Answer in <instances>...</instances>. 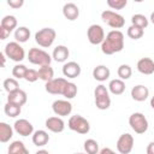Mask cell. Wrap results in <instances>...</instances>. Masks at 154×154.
Wrapping results in <instances>:
<instances>
[{
  "label": "cell",
  "mask_w": 154,
  "mask_h": 154,
  "mask_svg": "<svg viewBox=\"0 0 154 154\" xmlns=\"http://www.w3.org/2000/svg\"><path fill=\"white\" fill-rule=\"evenodd\" d=\"M124 48V34L120 30H111L101 43V52L106 55L122 52Z\"/></svg>",
  "instance_id": "6da1fadb"
},
{
  "label": "cell",
  "mask_w": 154,
  "mask_h": 154,
  "mask_svg": "<svg viewBox=\"0 0 154 154\" xmlns=\"http://www.w3.org/2000/svg\"><path fill=\"white\" fill-rule=\"evenodd\" d=\"M57 37V32L52 28H42L35 32V42L43 48H48L53 45Z\"/></svg>",
  "instance_id": "7a4b0ae2"
},
{
  "label": "cell",
  "mask_w": 154,
  "mask_h": 154,
  "mask_svg": "<svg viewBox=\"0 0 154 154\" xmlns=\"http://www.w3.org/2000/svg\"><path fill=\"white\" fill-rule=\"evenodd\" d=\"M28 60H29V63H31L34 65H38L41 67L45 65H51L52 57L43 49L32 47L28 52Z\"/></svg>",
  "instance_id": "3957f363"
},
{
  "label": "cell",
  "mask_w": 154,
  "mask_h": 154,
  "mask_svg": "<svg viewBox=\"0 0 154 154\" xmlns=\"http://www.w3.org/2000/svg\"><path fill=\"white\" fill-rule=\"evenodd\" d=\"M94 96H95V106L99 109L105 111V109L109 108L111 97L108 94V88H106V85L99 84L94 90Z\"/></svg>",
  "instance_id": "277c9868"
},
{
  "label": "cell",
  "mask_w": 154,
  "mask_h": 154,
  "mask_svg": "<svg viewBox=\"0 0 154 154\" xmlns=\"http://www.w3.org/2000/svg\"><path fill=\"white\" fill-rule=\"evenodd\" d=\"M67 126L70 130L77 132V134H81V135H84V134H88L90 131V124L89 122L79 116V114H75V116H71L69 122H67Z\"/></svg>",
  "instance_id": "5b68a950"
},
{
  "label": "cell",
  "mask_w": 154,
  "mask_h": 154,
  "mask_svg": "<svg viewBox=\"0 0 154 154\" xmlns=\"http://www.w3.org/2000/svg\"><path fill=\"white\" fill-rule=\"evenodd\" d=\"M4 53L8 59H11L16 63H20L25 58V51L17 41L8 42L4 48Z\"/></svg>",
  "instance_id": "8992f818"
},
{
  "label": "cell",
  "mask_w": 154,
  "mask_h": 154,
  "mask_svg": "<svg viewBox=\"0 0 154 154\" xmlns=\"http://www.w3.org/2000/svg\"><path fill=\"white\" fill-rule=\"evenodd\" d=\"M101 19L107 24L109 25L111 28H113L114 30H118L120 28H123L125 25V19L122 14L114 12V11H111V10H105L102 11L101 13Z\"/></svg>",
  "instance_id": "52a82bcc"
},
{
  "label": "cell",
  "mask_w": 154,
  "mask_h": 154,
  "mask_svg": "<svg viewBox=\"0 0 154 154\" xmlns=\"http://www.w3.org/2000/svg\"><path fill=\"white\" fill-rule=\"evenodd\" d=\"M129 125L136 134H144L148 130V120L141 112H135L129 117Z\"/></svg>",
  "instance_id": "ba28073f"
},
{
  "label": "cell",
  "mask_w": 154,
  "mask_h": 154,
  "mask_svg": "<svg viewBox=\"0 0 154 154\" xmlns=\"http://www.w3.org/2000/svg\"><path fill=\"white\" fill-rule=\"evenodd\" d=\"M67 83H69V81L66 78H63V77L53 78L52 81L46 83L45 89L47 93H49L52 95H64V91H65Z\"/></svg>",
  "instance_id": "9c48e42d"
},
{
  "label": "cell",
  "mask_w": 154,
  "mask_h": 154,
  "mask_svg": "<svg viewBox=\"0 0 154 154\" xmlns=\"http://www.w3.org/2000/svg\"><path fill=\"white\" fill-rule=\"evenodd\" d=\"M87 37L91 45H101L106 37L103 28L99 24H91L87 30Z\"/></svg>",
  "instance_id": "30bf717a"
},
{
  "label": "cell",
  "mask_w": 154,
  "mask_h": 154,
  "mask_svg": "<svg viewBox=\"0 0 154 154\" xmlns=\"http://www.w3.org/2000/svg\"><path fill=\"white\" fill-rule=\"evenodd\" d=\"M134 148V137L132 135L125 132L119 136L117 141V150L120 154H130Z\"/></svg>",
  "instance_id": "8fae6325"
},
{
  "label": "cell",
  "mask_w": 154,
  "mask_h": 154,
  "mask_svg": "<svg viewBox=\"0 0 154 154\" xmlns=\"http://www.w3.org/2000/svg\"><path fill=\"white\" fill-rule=\"evenodd\" d=\"M52 109L58 117H66L72 112V103L69 100H55L52 103Z\"/></svg>",
  "instance_id": "7c38bea8"
},
{
  "label": "cell",
  "mask_w": 154,
  "mask_h": 154,
  "mask_svg": "<svg viewBox=\"0 0 154 154\" xmlns=\"http://www.w3.org/2000/svg\"><path fill=\"white\" fill-rule=\"evenodd\" d=\"M13 129L18 135H20L23 137H26V136L32 135L35 132L34 125L26 119H17L13 124Z\"/></svg>",
  "instance_id": "4fadbf2b"
},
{
  "label": "cell",
  "mask_w": 154,
  "mask_h": 154,
  "mask_svg": "<svg viewBox=\"0 0 154 154\" xmlns=\"http://www.w3.org/2000/svg\"><path fill=\"white\" fill-rule=\"evenodd\" d=\"M45 125L49 131H52L54 134L63 132L65 129V123L61 119V117H49L46 119Z\"/></svg>",
  "instance_id": "5bb4252c"
},
{
  "label": "cell",
  "mask_w": 154,
  "mask_h": 154,
  "mask_svg": "<svg viewBox=\"0 0 154 154\" xmlns=\"http://www.w3.org/2000/svg\"><path fill=\"white\" fill-rule=\"evenodd\" d=\"M63 75L67 78H77L81 75V66L76 61H67L63 65Z\"/></svg>",
  "instance_id": "9a60e30c"
},
{
  "label": "cell",
  "mask_w": 154,
  "mask_h": 154,
  "mask_svg": "<svg viewBox=\"0 0 154 154\" xmlns=\"http://www.w3.org/2000/svg\"><path fill=\"white\" fill-rule=\"evenodd\" d=\"M149 96V89L143 84H137L131 89V97L137 102L146 101Z\"/></svg>",
  "instance_id": "2e32d148"
},
{
  "label": "cell",
  "mask_w": 154,
  "mask_h": 154,
  "mask_svg": "<svg viewBox=\"0 0 154 154\" xmlns=\"http://www.w3.org/2000/svg\"><path fill=\"white\" fill-rule=\"evenodd\" d=\"M137 71L142 75H153L154 73V61L150 58H141L137 61Z\"/></svg>",
  "instance_id": "e0dca14e"
},
{
  "label": "cell",
  "mask_w": 154,
  "mask_h": 154,
  "mask_svg": "<svg viewBox=\"0 0 154 154\" xmlns=\"http://www.w3.org/2000/svg\"><path fill=\"white\" fill-rule=\"evenodd\" d=\"M26 100H28L26 93H25L24 90H22V89H18V90H16V91H12V93H10V94L7 95V102L14 103V105L20 106V107H22L23 105H25Z\"/></svg>",
  "instance_id": "ac0fdd59"
},
{
  "label": "cell",
  "mask_w": 154,
  "mask_h": 154,
  "mask_svg": "<svg viewBox=\"0 0 154 154\" xmlns=\"http://www.w3.org/2000/svg\"><path fill=\"white\" fill-rule=\"evenodd\" d=\"M63 14L67 20H76L79 17V8L73 2H66L63 6Z\"/></svg>",
  "instance_id": "d6986e66"
},
{
  "label": "cell",
  "mask_w": 154,
  "mask_h": 154,
  "mask_svg": "<svg viewBox=\"0 0 154 154\" xmlns=\"http://www.w3.org/2000/svg\"><path fill=\"white\" fill-rule=\"evenodd\" d=\"M69 55H70L69 48L66 46H64V45H59L53 49L52 59H54L57 63H65L67 60Z\"/></svg>",
  "instance_id": "ffe728a7"
},
{
  "label": "cell",
  "mask_w": 154,
  "mask_h": 154,
  "mask_svg": "<svg viewBox=\"0 0 154 154\" xmlns=\"http://www.w3.org/2000/svg\"><path fill=\"white\" fill-rule=\"evenodd\" d=\"M109 75H111V71L106 65H97L93 70V77L99 82H105L106 79L109 78Z\"/></svg>",
  "instance_id": "44dd1931"
},
{
  "label": "cell",
  "mask_w": 154,
  "mask_h": 154,
  "mask_svg": "<svg viewBox=\"0 0 154 154\" xmlns=\"http://www.w3.org/2000/svg\"><path fill=\"white\" fill-rule=\"evenodd\" d=\"M32 143L36 146V147H43L48 143L49 141V135L47 131L45 130H36L34 134H32Z\"/></svg>",
  "instance_id": "7402d4cb"
},
{
  "label": "cell",
  "mask_w": 154,
  "mask_h": 154,
  "mask_svg": "<svg viewBox=\"0 0 154 154\" xmlns=\"http://www.w3.org/2000/svg\"><path fill=\"white\" fill-rule=\"evenodd\" d=\"M108 91H111L113 95H122L125 91V83L124 81L119 78H114L109 81L108 83Z\"/></svg>",
  "instance_id": "603a6c76"
},
{
  "label": "cell",
  "mask_w": 154,
  "mask_h": 154,
  "mask_svg": "<svg viewBox=\"0 0 154 154\" xmlns=\"http://www.w3.org/2000/svg\"><path fill=\"white\" fill-rule=\"evenodd\" d=\"M13 130L14 129L11 125H8L5 122H1L0 123V142L1 143L8 142L13 136Z\"/></svg>",
  "instance_id": "cb8c5ba5"
},
{
  "label": "cell",
  "mask_w": 154,
  "mask_h": 154,
  "mask_svg": "<svg viewBox=\"0 0 154 154\" xmlns=\"http://www.w3.org/2000/svg\"><path fill=\"white\" fill-rule=\"evenodd\" d=\"M14 38L18 43H24L30 38V29L26 26H19L14 30Z\"/></svg>",
  "instance_id": "d4e9b609"
},
{
  "label": "cell",
  "mask_w": 154,
  "mask_h": 154,
  "mask_svg": "<svg viewBox=\"0 0 154 154\" xmlns=\"http://www.w3.org/2000/svg\"><path fill=\"white\" fill-rule=\"evenodd\" d=\"M37 72H38V78L42 79V81H45L46 83L49 82V81H52L54 78V70H53V67L51 65L41 66Z\"/></svg>",
  "instance_id": "484cf974"
},
{
  "label": "cell",
  "mask_w": 154,
  "mask_h": 154,
  "mask_svg": "<svg viewBox=\"0 0 154 154\" xmlns=\"http://www.w3.org/2000/svg\"><path fill=\"white\" fill-rule=\"evenodd\" d=\"M7 154H29V150L25 148L22 141H13L8 147Z\"/></svg>",
  "instance_id": "4316f807"
},
{
  "label": "cell",
  "mask_w": 154,
  "mask_h": 154,
  "mask_svg": "<svg viewBox=\"0 0 154 154\" xmlns=\"http://www.w3.org/2000/svg\"><path fill=\"white\" fill-rule=\"evenodd\" d=\"M0 26L7 29L8 31H12L13 29L17 28V18L12 14H7L2 19H1V23H0Z\"/></svg>",
  "instance_id": "83f0119b"
},
{
  "label": "cell",
  "mask_w": 154,
  "mask_h": 154,
  "mask_svg": "<svg viewBox=\"0 0 154 154\" xmlns=\"http://www.w3.org/2000/svg\"><path fill=\"white\" fill-rule=\"evenodd\" d=\"M20 111H22V107L20 106H17L14 103H10V102H6V105L4 106V112L7 117L10 118H16L20 114Z\"/></svg>",
  "instance_id": "f1b7e54d"
},
{
  "label": "cell",
  "mask_w": 154,
  "mask_h": 154,
  "mask_svg": "<svg viewBox=\"0 0 154 154\" xmlns=\"http://www.w3.org/2000/svg\"><path fill=\"white\" fill-rule=\"evenodd\" d=\"M148 19H147V17L144 16V14H141V13H136V14H134L132 17H131V25H136V26H138V28H141V29H146L147 26H148Z\"/></svg>",
  "instance_id": "f546056e"
},
{
  "label": "cell",
  "mask_w": 154,
  "mask_h": 154,
  "mask_svg": "<svg viewBox=\"0 0 154 154\" xmlns=\"http://www.w3.org/2000/svg\"><path fill=\"white\" fill-rule=\"evenodd\" d=\"M83 148L85 150L87 154H99L100 153V149H99V143L93 140V138H88L84 141V144H83Z\"/></svg>",
  "instance_id": "4dcf8cb0"
},
{
  "label": "cell",
  "mask_w": 154,
  "mask_h": 154,
  "mask_svg": "<svg viewBox=\"0 0 154 154\" xmlns=\"http://www.w3.org/2000/svg\"><path fill=\"white\" fill-rule=\"evenodd\" d=\"M117 73H118L119 79L126 81V79H129V78L131 77V75H132V69H131V66L128 65V64H122V65L118 67Z\"/></svg>",
  "instance_id": "1f68e13d"
},
{
  "label": "cell",
  "mask_w": 154,
  "mask_h": 154,
  "mask_svg": "<svg viewBox=\"0 0 154 154\" xmlns=\"http://www.w3.org/2000/svg\"><path fill=\"white\" fill-rule=\"evenodd\" d=\"M126 34H128V36H129L130 38H132V40H138V38H141V37L143 36L144 30L141 29V28H138V26H136V25H130V26L128 28V30H126Z\"/></svg>",
  "instance_id": "d6a6232c"
},
{
  "label": "cell",
  "mask_w": 154,
  "mask_h": 154,
  "mask_svg": "<svg viewBox=\"0 0 154 154\" xmlns=\"http://www.w3.org/2000/svg\"><path fill=\"white\" fill-rule=\"evenodd\" d=\"M28 71V67L23 64H17L13 66L12 69V76L16 78V79H22L25 77V73Z\"/></svg>",
  "instance_id": "836d02e7"
},
{
  "label": "cell",
  "mask_w": 154,
  "mask_h": 154,
  "mask_svg": "<svg viewBox=\"0 0 154 154\" xmlns=\"http://www.w3.org/2000/svg\"><path fill=\"white\" fill-rule=\"evenodd\" d=\"M2 85H4V89H5L8 94L19 89V83H18V81H17L16 78H6V79L4 81V84H2Z\"/></svg>",
  "instance_id": "e575fe53"
},
{
  "label": "cell",
  "mask_w": 154,
  "mask_h": 154,
  "mask_svg": "<svg viewBox=\"0 0 154 154\" xmlns=\"http://www.w3.org/2000/svg\"><path fill=\"white\" fill-rule=\"evenodd\" d=\"M76 95H77V85L75 83H72V82H69L67 85H66V88H65V91H64V95L63 96L66 100H71Z\"/></svg>",
  "instance_id": "d590c367"
},
{
  "label": "cell",
  "mask_w": 154,
  "mask_h": 154,
  "mask_svg": "<svg viewBox=\"0 0 154 154\" xmlns=\"http://www.w3.org/2000/svg\"><path fill=\"white\" fill-rule=\"evenodd\" d=\"M107 5L112 10H123L128 5V0H107Z\"/></svg>",
  "instance_id": "8d00e7d4"
},
{
  "label": "cell",
  "mask_w": 154,
  "mask_h": 154,
  "mask_svg": "<svg viewBox=\"0 0 154 154\" xmlns=\"http://www.w3.org/2000/svg\"><path fill=\"white\" fill-rule=\"evenodd\" d=\"M24 79H25L26 82L34 83V82H36V81L38 79V72H37L36 70H34V69H28Z\"/></svg>",
  "instance_id": "74e56055"
},
{
  "label": "cell",
  "mask_w": 154,
  "mask_h": 154,
  "mask_svg": "<svg viewBox=\"0 0 154 154\" xmlns=\"http://www.w3.org/2000/svg\"><path fill=\"white\" fill-rule=\"evenodd\" d=\"M7 5L12 8H20L24 5L23 0H7Z\"/></svg>",
  "instance_id": "f35d334b"
},
{
  "label": "cell",
  "mask_w": 154,
  "mask_h": 154,
  "mask_svg": "<svg viewBox=\"0 0 154 154\" xmlns=\"http://www.w3.org/2000/svg\"><path fill=\"white\" fill-rule=\"evenodd\" d=\"M10 34H11V31H8L7 29L0 26V40H6L10 36Z\"/></svg>",
  "instance_id": "ab89813d"
},
{
  "label": "cell",
  "mask_w": 154,
  "mask_h": 154,
  "mask_svg": "<svg viewBox=\"0 0 154 154\" xmlns=\"http://www.w3.org/2000/svg\"><path fill=\"white\" fill-rule=\"evenodd\" d=\"M99 154H117L114 150H112L111 148H108V147H106V148H102L101 150H100V153Z\"/></svg>",
  "instance_id": "60d3db41"
},
{
  "label": "cell",
  "mask_w": 154,
  "mask_h": 154,
  "mask_svg": "<svg viewBox=\"0 0 154 154\" xmlns=\"http://www.w3.org/2000/svg\"><path fill=\"white\" fill-rule=\"evenodd\" d=\"M147 154H154V141L147 146Z\"/></svg>",
  "instance_id": "b9f144b4"
},
{
  "label": "cell",
  "mask_w": 154,
  "mask_h": 154,
  "mask_svg": "<svg viewBox=\"0 0 154 154\" xmlns=\"http://www.w3.org/2000/svg\"><path fill=\"white\" fill-rule=\"evenodd\" d=\"M5 57H6L5 53L1 52V53H0V58H1V61H2V66H5V63H6V58H5Z\"/></svg>",
  "instance_id": "7bdbcfd3"
},
{
  "label": "cell",
  "mask_w": 154,
  "mask_h": 154,
  "mask_svg": "<svg viewBox=\"0 0 154 154\" xmlns=\"http://www.w3.org/2000/svg\"><path fill=\"white\" fill-rule=\"evenodd\" d=\"M35 154H49V153H48V150H46V149H40V150H37Z\"/></svg>",
  "instance_id": "ee69618b"
},
{
  "label": "cell",
  "mask_w": 154,
  "mask_h": 154,
  "mask_svg": "<svg viewBox=\"0 0 154 154\" xmlns=\"http://www.w3.org/2000/svg\"><path fill=\"white\" fill-rule=\"evenodd\" d=\"M149 19H150V22H152V23L154 24V11H153V12L150 13V18H149Z\"/></svg>",
  "instance_id": "f6af8a7d"
},
{
  "label": "cell",
  "mask_w": 154,
  "mask_h": 154,
  "mask_svg": "<svg viewBox=\"0 0 154 154\" xmlns=\"http://www.w3.org/2000/svg\"><path fill=\"white\" fill-rule=\"evenodd\" d=\"M150 107H152V108L154 109V96H153V97L150 99Z\"/></svg>",
  "instance_id": "bcb514c9"
},
{
  "label": "cell",
  "mask_w": 154,
  "mask_h": 154,
  "mask_svg": "<svg viewBox=\"0 0 154 154\" xmlns=\"http://www.w3.org/2000/svg\"><path fill=\"white\" fill-rule=\"evenodd\" d=\"M75 154H87V153H75Z\"/></svg>",
  "instance_id": "7dc6e473"
}]
</instances>
